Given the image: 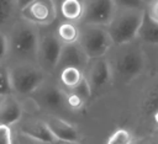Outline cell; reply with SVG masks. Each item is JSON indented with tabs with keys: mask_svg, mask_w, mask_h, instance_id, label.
I'll return each mask as SVG.
<instances>
[{
	"mask_svg": "<svg viewBox=\"0 0 158 144\" xmlns=\"http://www.w3.org/2000/svg\"><path fill=\"white\" fill-rule=\"evenodd\" d=\"M105 57L109 63L112 85L116 86L133 82L147 70L143 44L137 38L126 43L112 44Z\"/></svg>",
	"mask_w": 158,
	"mask_h": 144,
	"instance_id": "6da1fadb",
	"label": "cell"
},
{
	"mask_svg": "<svg viewBox=\"0 0 158 144\" xmlns=\"http://www.w3.org/2000/svg\"><path fill=\"white\" fill-rule=\"evenodd\" d=\"M7 37V63L36 62L40 37V27L19 16L9 31Z\"/></svg>",
	"mask_w": 158,
	"mask_h": 144,
	"instance_id": "7a4b0ae2",
	"label": "cell"
},
{
	"mask_svg": "<svg viewBox=\"0 0 158 144\" xmlns=\"http://www.w3.org/2000/svg\"><path fill=\"white\" fill-rule=\"evenodd\" d=\"M7 65L11 90L19 98L30 96L49 76L36 62H11Z\"/></svg>",
	"mask_w": 158,
	"mask_h": 144,
	"instance_id": "3957f363",
	"label": "cell"
},
{
	"mask_svg": "<svg viewBox=\"0 0 158 144\" xmlns=\"http://www.w3.org/2000/svg\"><path fill=\"white\" fill-rule=\"evenodd\" d=\"M144 14V7H115V11L106 23L107 32L114 44L133 41Z\"/></svg>",
	"mask_w": 158,
	"mask_h": 144,
	"instance_id": "277c9868",
	"label": "cell"
},
{
	"mask_svg": "<svg viewBox=\"0 0 158 144\" xmlns=\"http://www.w3.org/2000/svg\"><path fill=\"white\" fill-rule=\"evenodd\" d=\"M78 43L89 58L104 57L114 44L106 26L96 23H79Z\"/></svg>",
	"mask_w": 158,
	"mask_h": 144,
	"instance_id": "5b68a950",
	"label": "cell"
},
{
	"mask_svg": "<svg viewBox=\"0 0 158 144\" xmlns=\"http://www.w3.org/2000/svg\"><path fill=\"white\" fill-rule=\"evenodd\" d=\"M30 96L37 102L40 110L47 111L48 113L58 114L67 111L64 105V89L58 84L53 75L47 76V79Z\"/></svg>",
	"mask_w": 158,
	"mask_h": 144,
	"instance_id": "8992f818",
	"label": "cell"
},
{
	"mask_svg": "<svg viewBox=\"0 0 158 144\" xmlns=\"http://www.w3.org/2000/svg\"><path fill=\"white\" fill-rule=\"evenodd\" d=\"M60 48H62V42L56 36L53 25L47 27H40L37 64L48 75H53L56 71Z\"/></svg>",
	"mask_w": 158,
	"mask_h": 144,
	"instance_id": "52a82bcc",
	"label": "cell"
},
{
	"mask_svg": "<svg viewBox=\"0 0 158 144\" xmlns=\"http://www.w3.org/2000/svg\"><path fill=\"white\" fill-rule=\"evenodd\" d=\"M83 74L91 90V95H98L112 86L111 73L105 55L89 58Z\"/></svg>",
	"mask_w": 158,
	"mask_h": 144,
	"instance_id": "ba28073f",
	"label": "cell"
},
{
	"mask_svg": "<svg viewBox=\"0 0 158 144\" xmlns=\"http://www.w3.org/2000/svg\"><path fill=\"white\" fill-rule=\"evenodd\" d=\"M20 16L38 27L52 26L57 21V11L53 0H33L20 10Z\"/></svg>",
	"mask_w": 158,
	"mask_h": 144,
	"instance_id": "9c48e42d",
	"label": "cell"
},
{
	"mask_svg": "<svg viewBox=\"0 0 158 144\" xmlns=\"http://www.w3.org/2000/svg\"><path fill=\"white\" fill-rule=\"evenodd\" d=\"M138 116L143 121H149L152 114L158 111V73H152L149 79L143 84L137 96Z\"/></svg>",
	"mask_w": 158,
	"mask_h": 144,
	"instance_id": "30bf717a",
	"label": "cell"
},
{
	"mask_svg": "<svg viewBox=\"0 0 158 144\" xmlns=\"http://www.w3.org/2000/svg\"><path fill=\"white\" fill-rule=\"evenodd\" d=\"M115 4L112 0H84V15L79 23L105 25L110 21Z\"/></svg>",
	"mask_w": 158,
	"mask_h": 144,
	"instance_id": "8fae6325",
	"label": "cell"
},
{
	"mask_svg": "<svg viewBox=\"0 0 158 144\" xmlns=\"http://www.w3.org/2000/svg\"><path fill=\"white\" fill-rule=\"evenodd\" d=\"M46 124L48 126L49 130L57 139V142H67V143H78L81 140V134L78 128L64 119L58 114L47 113L43 117Z\"/></svg>",
	"mask_w": 158,
	"mask_h": 144,
	"instance_id": "7c38bea8",
	"label": "cell"
},
{
	"mask_svg": "<svg viewBox=\"0 0 158 144\" xmlns=\"http://www.w3.org/2000/svg\"><path fill=\"white\" fill-rule=\"evenodd\" d=\"M14 126L21 129L22 132L27 133L32 138H35L37 143H56L57 142V139L49 130L43 118H38L32 114H28V116L22 114V117Z\"/></svg>",
	"mask_w": 158,
	"mask_h": 144,
	"instance_id": "4fadbf2b",
	"label": "cell"
},
{
	"mask_svg": "<svg viewBox=\"0 0 158 144\" xmlns=\"http://www.w3.org/2000/svg\"><path fill=\"white\" fill-rule=\"evenodd\" d=\"M88 59H89V57L85 54V52L83 50V48L80 47V44L78 42L62 44L59 58H58L57 66H56V71L64 66H77L79 69L84 70V68L88 63Z\"/></svg>",
	"mask_w": 158,
	"mask_h": 144,
	"instance_id": "5bb4252c",
	"label": "cell"
},
{
	"mask_svg": "<svg viewBox=\"0 0 158 144\" xmlns=\"http://www.w3.org/2000/svg\"><path fill=\"white\" fill-rule=\"evenodd\" d=\"M23 114L20 98L14 94L5 95L0 103V124L14 126Z\"/></svg>",
	"mask_w": 158,
	"mask_h": 144,
	"instance_id": "9a60e30c",
	"label": "cell"
},
{
	"mask_svg": "<svg viewBox=\"0 0 158 144\" xmlns=\"http://www.w3.org/2000/svg\"><path fill=\"white\" fill-rule=\"evenodd\" d=\"M57 20L80 22L84 15V0H53Z\"/></svg>",
	"mask_w": 158,
	"mask_h": 144,
	"instance_id": "2e32d148",
	"label": "cell"
},
{
	"mask_svg": "<svg viewBox=\"0 0 158 144\" xmlns=\"http://www.w3.org/2000/svg\"><path fill=\"white\" fill-rule=\"evenodd\" d=\"M142 44L158 43V21H156L144 9V14L136 37Z\"/></svg>",
	"mask_w": 158,
	"mask_h": 144,
	"instance_id": "e0dca14e",
	"label": "cell"
},
{
	"mask_svg": "<svg viewBox=\"0 0 158 144\" xmlns=\"http://www.w3.org/2000/svg\"><path fill=\"white\" fill-rule=\"evenodd\" d=\"M53 76L56 78L58 84L63 89H65V90H70V89L75 87L84 79L83 70L77 68V66H64V68H60L59 70H57L54 73Z\"/></svg>",
	"mask_w": 158,
	"mask_h": 144,
	"instance_id": "ac0fdd59",
	"label": "cell"
},
{
	"mask_svg": "<svg viewBox=\"0 0 158 144\" xmlns=\"http://www.w3.org/2000/svg\"><path fill=\"white\" fill-rule=\"evenodd\" d=\"M56 36L62 42V44L65 43H74L79 39V23L72 22V21H64V20H57L53 25Z\"/></svg>",
	"mask_w": 158,
	"mask_h": 144,
	"instance_id": "d6986e66",
	"label": "cell"
},
{
	"mask_svg": "<svg viewBox=\"0 0 158 144\" xmlns=\"http://www.w3.org/2000/svg\"><path fill=\"white\" fill-rule=\"evenodd\" d=\"M20 16L16 0H0V31L7 32L14 21Z\"/></svg>",
	"mask_w": 158,
	"mask_h": 144,
	"instance_id": "ffe728a7",
	"label": "cell"
},
{
	"mask_svg": "<svg viewBox=\"0 0 158 144\" xmlns=\"http://www.w3.org/2000/svg\"><path fill=\"white\" fill-rule=\"evenodd\" d=\"M64 105L68 112H78L83 110V107L86 105V101L73 90L64 89Z\"/></svg>",
	"mask_w": 158,
	"mask_h": 144,
	"instance_id": "44dd1931",
	"label": "cell"
},
{
	"mask_svg": "<svg viewBox=\"0 0 158 144\" xmlns=\"http://www.w3.org/2000/svg\"><path fill=\"white\" fill-rule=\"evenodd\" d=\"M133 135L135 134L127 128H117L109 135V138L106 139V143L107 144H130L135 142Z\"/></svg>",
	"mask_w": 158,
	"mask_h": 144,
	"instance_id": "7402d4cb",
	"label": "cell"
},
{
	"mask_svg": "<svg viewBox=\"0 0 158 144\" xmlns=\"http://www.w3.org/2000/svg\"><path fill=\"white\" fill-rule=\"evenodd\" d=\"M146 60H147V69L151 73H158V43L156 44H143Z\"/></svg>",
	"mask_w": 158,
	"mask_h": 144,
	"instance_id": "603a6c76",
	"label": "cell"
},
{
	"mask_svg": "<svg viewBox=\"0 0 158 144\" xmlns=\"http://www.w3.org/2000/svg\"><path fill=\"white\" fill-rule=\"evenodd\" d=\"M0 94L10 95L12 94L9 76V65L6 62H0Z\"/></svg>",
	"mask_w": 158,
	"mask_h": 144,
	"instance_id": "cb8c5ba5",
	"label": "cell"
},
{
	"mask_svg": "<svg viewBox=\"0 0 158 144\" xmlns=\"http://www.w3.org/2000/svg\"><path fill=\"white\" fill-rule=\"evenodd\" d=\"M0 144H12L11 126L0 124Z\"/></svg>",
	"mask_w": 158,
	"mask_h": 144,
	"instance_id": "d4e9b609",
	"label": "cell"
},
{
	"mask_svg": "<svg viewBox=\"0 0 158 144\" xmlns=\"http://www.w3.org/2000/svg\"><path fill=\"white\" fill-rule=\"evenodd\" d=\"M116 7H144L141 0H112Z\"/></svg>",
	"mask_w": 158,
	"mask_h": 144,
	"instance_id": "484cf974",
	"label": "cell"
},
{
	"mask_svg": "<svg viewBox=\"0 0 158 144\" xmlns=\"http://www.w3.org/2000/svg\"><path fill=\"white\" fill-rule=\"evenodd\" d=\"M7 59V37L5 32L0 31V62H6Z\"/></svg>",
	"mask_w": 158,
	"mask_h": 144,
	"instance_id": "4316f807",
	"label": "cell"
},
{
	"mask_svg": "<svg viewBox=\"0 0 158 144\" xmlns=\"http://www.w3.org/2000/svg\"><path fill=\"white\" fill-rule=\"evenodd\" d=\"M144 9H146V11H147L156 21H158V0H154L153 2H151L149 5H147Z\"/></svg>",
	"mask_w": 158,
	"mask_h": 144,
	"instance_id": "83f0119b",
	"label": "cell"
},
{
	"mask_svg": "<svg viewBox=\"0 0 158 144\" xmlns=\"http://www.w3.org/2000/svg\"><path fill=\"white\" fill-rule=\"evenodd\" d=\"M151 124H153L157 128V132H158V111H156L152 114V117H151Z\"/></svg>",
	"mask_w": 158,
	"mask_h": 144,
	"instance_id": "f1b7e54d",
	"label": "cell"
},
{
	"mask_svg": "<svg viewBox=\"0 0 158 144\" xmlns=\"http://www.w3.org/2000/svg\"><path fill=\"white\" fill-rule=\"evenodd\" d=\"M33 0H16V4H17V7H19V10H21V9H23L26 5H28L30 2H32Z\"/></svg>",
	"mask_w": 158,
	"mask_h": 144,
	"instance_id": "f546056e",
	"label": "cell"
},
{
	"mask_svg": "<svg viewBox=\"0 0 158 144\" xmlns=\"http://www.w3.org/2000/svg\"><path fill=\"white\" fill-rule=\"evenodd\" d=\"M141 1H142V4H143V5H144V7H146L147 5H149L151 2H153L154 0H141Z\"/></svg>",
	"mask_w": 158,
	"mask_h": 144,
	"instance_id": "4dcf8cb0",
	"label": "cell"
},
{
	"mask_svg": "<svg viewBox=\"0 0 158 144\" xmlns=\"http://www.w3.org/2000/svg\"><path fill=\"white\" fill-rule=\"evenodd\" d=\"M4 96H5V95H1V94H0V103H1V101H2V98H4Z\"/></svg>",
	"mask_w": 158,
	"mask_h": 144,
	"instance_id": "1f68e13d",
	"label": "cell"
}]
</instances>
